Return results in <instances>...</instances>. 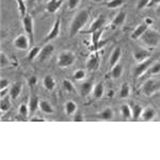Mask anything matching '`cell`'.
Returning <instances> with one entry per match:
<instances>
[{"mask_svg": "<svg viewBox=\"0 0 160 160\" xmlns=\"http://www.w3.org/2000/svg\"><path fill=\"white\" fill-rule=\"evenodd\" d=\"M156 4H160V0H151L148 3V7H153L156 6Z\"/></svg>", "mask_w": 160, "mask_h": 160, "instance_id": "cell-47", "label": "cell"}, {"mask_svg": "<svg viewBox=\"0 0 160 160\" xmlns=\"http://www.w3.org/2000/svg\"><path fill=\"white\" fill-rule=\"evenodd\" d=\"M11 96H6L3 98H1V102H0V110L2 112H7V111L10 110L11 108Z\"/></svg>", "mask_w": 160, "mask_h": 160, "instance_id": "cell-29", "label": "cell"}, {"mask_svg": "<svg viewBox=\"0 0 160 160\" xmlns=\"http://www.w3.org/2000/svg\"><path fill=\"white\" fill-rule=\"evenodd\" d=\"M123 3H124V0H110L107 3V7L109 9H118L121 6H123Z\"/></svg>", "mask_w": 160, "mask_h": 160, "instance_id": "cell-35", "label": "cell"}, {"mask_svg": "<svg viewBox=\"0 0 160 160\" xmlns=\"http://www.w3.org/2000/svg\"><path fill=\"white\" fill-rule=\"evenodd\" d=\"M8 93H10V89H9V88H6V89H1V90H0V96H1V98L6 97L7 95H8Z\"/></svg>", "mask_w": 160, "mask_h": 160, "instance_id": "cell-45", "label": "cell"}, {"mask_svg": "<svg viewBox=\"0 0 160 160\" xmlns=\"http://www.w3.org/2000/svg\"><path fill=\"white\" fill-rule=\"evenodd\" d=\"M60 31H61V19H60V17H58V18L56 19L55 24H53L52 28H51V30L48 32V34L46 35L44 41H45L46 43H48L49 41L55 40V38H57L60 35Z\"/></svg>", "mask_w": 160, "mask_h": 160, "instance_id": "cell-8", "label": "cell"}, {"mask_svg": "<svg viewBox=\"0 0 160 160\" xmlns=\"http://www.w3.org/2000/svg\"><path fill=\"white\" fill-rule=\"evenodd\" d=\"M160 90V80L155 78H149L143 83L141 88V92L145 96H152Z\"/></svg>", "mask_w": 160, "mask_h": 160, "instance_id": "cell-3", "label": "cell"}, {"mask_svg": "<svg viewBox=\"0 0 160 160\" xmlns=\"http://www.w3.org/2000/svg\"><path fill=\"white\" fill-rule=\"evenodd\" d=\"M30 121L31 122H44V118H38V117H32L30 118Z\"/></svg>", "mask_w": 160, "mask_h": 160, "instance_id": "cell-46", "label": "cell"}, {"mask_svg": "<svg viewBox=\"0 0 160 160\" xmlns=\"http://www.w3.org/2000/svg\"><path fill=\"white\" fill-rule=\"evenodd\" d=\"M126 17H127V15H126V13L124 12V11L118 12V15L114 17V18H113L112 22H111L112 27H113V28H115V27H118V26H122V25L124 24V22H125Z\"/></svg>", "mask_w": 160, "mask_h": 160, "instance_id": "cell-21", "label": "cell"}, {"mask_svg": "<svg viewBox=\"0 0 160 160\" xmlns=\"http://www.w3.org/2000/svg\"><path fill=\"white\" fill-rule=\"evenodd\" d=\"M43 86L47 91H52L56 88V81H55V79H53V77L50 76V75H47V76L44 77Z\"/></svg>", "mask_w": 160, "mask_h": 160, "instance_id": "cell-22", "label": "cell"}, {"mask_svg": "<svg viewBox=\"0 0 160 160\" xmlns=\"http://www.w3.org/2000/svg\"><path fill=\"white\" fill-rule=\"evenodd\" d=\"M7 65H9V58L4 55V52L1 51V53H0V66L3 68H6Z\"/></svg>", "mask_w": 160, "mask_h": 160, "instance_id": "cell-39", "label": "cell"}, {"mask_svg": "<svg viewBox=\"0 0 160 160\" xmlns=\"http://www.w3.org/2000/svg\"><path fill=\"white\" fill-rule=\"evenodd\" d=\"M102 32L104 30L100 29V30H97L95 32L92 33V43H93V51H97L100 48V38H102Z\"/></svg>", "mask_w": 160, "mask_h": 160, "instance_id": "cell-13", "label": "cell"}, {"mask_svg": "<svg viewBox=\"0 0 160 160\" xmlns=\"http://www.w3.org/2000/svg\"><path fill=\"white\" fill-rule=\"evenodd\" d=\"M145 22V24L146 25H148V26H152V25H153V19H152V18H148V17H146V18H145V22Z\"/></svg>", "mask_w": 160, "mask_h": 160, "instance_id": "cell-48", "label": "cell"}, {"mask_svg": "<svg viewBox=\"0 0 160 160\" xmlns=\"http://www.w3.org/2000/svg\"><path fill=\"white\" fill-rule=\"evenodd\" d=\"M152 64H153V60L152 59H148L145 61L139 62L135 69H133V76H135V78H140L142 75L145 74L148 71V68H151Z\"/></svg>", "mask_w": 160, "mask_h": 160, "instance_id": "cell-6", "label": "cell"}, {"mask_svg": "<svg viewBox=\"0 0 160 160\" xmlns=\"http://www.w3.org/2000/svg\"><path fill=\"white\" fill-rule=\"evenodd\" d=\"M28 106H29V111L31 114L34 113L38 110V108H40V99L35 94H31Z\"/></svg>", "mask_w": 160, "mask_h": 160, "instance_id": "cell-20", "label": "cell"}, {"mask_svg": "<svg viewBox=\"0 0 160 160\" xmlns=\"http://www.w3.org/2000/svg\"><path fill=\"white\" fill-rule=\"evenodd\" d=\"M130 95V87L128 83H123L122 87H121V90H120V97L122 99H125L127 98L128 96Z\"/></svg>", "mask_w": 160, "mask_h": 160, "instance_id": "cell-30", "label": "cell"}, {"mask_svg": "<svg viewBox=\"0 0 160 160\" xmlns=\"http://www.w3.org/2000/svg\"><path fill=\"white\" fill-rule=\"evenodd\" d=\"M18 113H19V115L22 118H26L29 115V113H30V111H29V106L28 105H25V104H22L19 106V108H18Z\"/></svg>", "mask_w": 160, "mask_h": 160, "instance_id": "cell-34", "label": "cell"}, {"mask_svg": "<svg viewBox=\"0 0 160 160\" xmlns=\"http://www.w3.org/2000/svg\"><path fill=\"white\" fill-rule=\"evenodd\" d=\"M121 57H122V50H121L120 47L114 48V50L112 51L110 58H109V66L110 68H113L114 65H117L120 61Z\"/></svg>", "mask_w": 160, "mask_h": 160, "instance_id": "cell-15", "label": "cell"}, {"mask_svg": "<svg viewBox=\"0 0 160 160\" xmlns=\"http://www.w3.org/2000/svg\"><path fill=\"white\" fill-rule=\"evenodd\" d=\"M10 86V81L6 78H1L0 80V90L1 89H6V88H9Z\"/></svg>", "mask_w": 160, "mask_h": 160, "instance_id": "cell-43", "label": "cell"}, {"mask_svg": "<svg viewBox=\"0 0 160 160\" xmlns=\"http://www.w3.org/2000/svg\"><path fill=\"white\" fill-rule=\"evenodd\" d=\"M63 4V0H49L46 6V11L49 14H55Z\"/></svg>", "mask_w": 160, "mask_h": 160, "instance_id": "cell-12", "label": "cell"}, {"mask_svg": "<svg viewBox=\"0 0 160 160\" xmlns=\"http://www.w3.org/2000/svg\"><path fill=\"white\" fill-rule=\"evenodd\" d=\"M131 110H132V118L133 120H138L139 118H141V114H142V112H143V108H142L140 105H138V104L132 105Z\"/></svg>", "mask_w": 160, "mask_h": 160, "instance_id": "cell-32", "label": "cell"}, {"mask_svg": "<svg viewBox=\"0 0 160 160\" xmlns=\"http://www.w3.org/2000/svg\"><path fill=\"white\" fill-rule=\"evenodd\" d=\"M93 2H96V3H99V2H102V0H92Z\"/></svg>", "mask_w": 160, "mask_h": 160, "instance_id": "cell-50", "label": "cell"}, {"mask_svg": "<svg viewBox=\"0 0 160 160\" xmlns=\"http://www.w3.org/2000/svg\"><path fill=\"white\" fill-rule=\"evenodd\" d=\"M89 12L87 10H81L75 15V17L72 20V24L69 26V35L74 37L77 33L80 32L87 25L88 20H89Z\"/></svg>", "mask_w": 160, "mask_h": 160, "instance_id": "cell-1", "label": "cell"}, {"mask_svg": "<svg viewBox=\"0 0 160 160\" xmlns=\"http://www.w3.org/2000/svg\"><path fill=\"white\" fill-rule=\"evenodd\" d=\"M83 120H84L83 115H82L80 112H76L74 114V118H73L74 122H83Z\"/></svg>", "mask_w": 160, "mask_h": 160, "instance_id": "cell-42", "label": "cell"}, {"mask_svg": "<svg viewBox=\"0 0 160 160\" xmlns=\"http://www.w3.org/2000/svg\"><path fill=\"white\" fill-rule=\"evenodd\" d=\"M121 114H122V117L124 118H126V120H130V118H132V110H131V107L129 105H126L124 104L121 106Z\"/></svg>", "mask_w": 160, "mask_h": 160, "instance_id": "cell-25", "label": "cell"}, {"mask_svg": "<svg viewBox=\"0 0 160 160\" xmlns=\"http://www.w3.org/2000/svg\"><path fill=\"white\" fill-rule=\"evenodd\" d=\"M53 50H55V47H53L52 44H46L43 48H41V51H40V55L38 57V60L41 61V62H45L46 60L50 58L53 53Z\"/></svg>", "mask_w": 160, "mask_h": 160, "instance_id": "cell-9", "label": "cell"}, {"mask_svg": "<svg viewBox=\"0 0 160 160\" xmlns=\"http://www.w3.org/2000/svg\"><path fill=\"white\" fill-rule=\"evenodd\" d=\"M160 73V63L159 62H155L151 65V68H148V74L149 75H156Z\"/></svg>", "mask_w": 160, "mask_h": 160, "instance_id": "cell-36", "label": "cell"}, {"mask_svg": "<svg viewBox=\"0 0 160 160\" xmlns=\"http://www.w3.org/2000/svg\"><path fill=\"white\" fill-rule=\"evenodd\" d=\"M122 74H123V66L121 65V64L118 63L117 65H114L113 68H111V77H112L113 79L121 78Z\"/></svg>", "mask_w": 160, "mask_h": 160, "instance_id": "cell-28", "label": "cell"}, {"mask_svg": "<svg viewBox=\"0 0 160 160\" xmlns=\"http://www.w3.org/2000/svg\"><path fill=\"white\" fill-rule=\"evenodd\" d=\"M98 118L105 121H111L114 118V112H113V110L111 108H106L105 110H102L98 114Z\"/></svg>", "mask_w": 160, "mask_h": 160, "instance_id": "cell-26", "label": "cell"}, {"mask_svg": "<svg viewBox=\"0 0 160 160\" xmlns=\"http://www.w3.org/2000/svg\"><path fill=\"white\" fill-rule=\"evenodd\" d=\"M38 82V78L35 76H31L29 79H28V84H29L30 87H34L35 84H37Z\"/></svg>", "mask_w": 160, "mask_h": 160, "instance_id": "cell-44", "label": "cell"}, {"mask_svg": "<svg viewBox=\"0 0 160 160\" xmlns=\"http://www.w3.org/2000/svg\"><path fill=\"white\" fill-rule=\"evenodd\" d=\"M156 14L158 15V16H160V4L158 6V8L156 9Z\"/></svg>", "mask_w": 160, "mask_h": 160, "instance_id": "cell-49", "label": "cell"}, {"mask_svg": "<svg viewBox=\"0 0 160 160\" xmlns=\"http://www.w3.org/2000/svg\"><path fill=\"white\" fill-rule=\"evenodd\" d=\"M40 109L42 112L46 113V114H52L53 108L47 100H40Z\"/></svg>", "mask_w": 160, "mask_h": 160, "instance_id": "cell-27", "label": "cell"}, {"mask_svg": "<svg viewBox=\"0 0 160 160\" xmlns=\"http://www.w3.org/2000/svg\"><path fill=\"white\" fill-rule=\"evenodd\" d=\"M99 63H100V57L99 53L97 51H94L91 56L89 57L87 61V68L89 71H96L99 68Z\"/></svg>", "mask_w": 160, "mask_h": 160, "instance_id": "cell-10", "label": "cell"}, {"mask_svg": "<svg viewBox=\"0 0 160 160\" xmlns=\"http://www.w3.org/2000/svg\"><path fill=\"white\" fill-rule=\"evenodd\" d=\"M105 93V88H104V84L102 83H97L95 84L94 88H93V97L96 99H99L102 97V95H104Z\"/></svg>", "mask_w": 160, "mask_h": 160, "instance_id": "cell-24", "label": "cell"}, {"mask_svg": "<svg viewBox=\"0 0 160 160\" xmlns=\"http://www.w3.org/2000/svg\"><path fill=\"white\" fill-rule=\"evenodd\" d=\"M22 83H20V82H15V83L13 84L11 88H10L9 95L11 96V98L13 100L18 98L19 94L22 93Z\"/></svg>", "mask_w": 160, "mask_h": 160, "instance_id": "cell-17", "label": "cell"}, {"mask_svg": "<svg viewBox=\"0 0 160 160\" xmlns=\"http://www.w3.org/2000/svg\"><path fill=\"white\" fill-rule=\"evenodd\" d=\"M64 111H65L66 115H68V117L74 115L77 112V104L73 100H68L64 106Z\"/></svg>", "mask_w": 160, "mask_h": 160, "instance_id": "cell-23", "label": "cell"}, {"mask_svg": "<svg viewBox=\"0 0 160 160\" xmlns=\"http://www.w3.org/2000/svg\"><path fill=\"white\" fill-rule=\"evenodd\" d=\"M84 77H86V72H84L83 69H77V71L74 73L75 80H78V81H80V80H83Z\"/></svg>", "mask_w": 160, "mask_h": 160, "instance_id": "cell-38", "label": "cell"}, {"mask_svg": "<svg viewBox=\"0 0 160 160\" xmlns=\"http://www.w3.org/2000/svg\"><path fill=\"white\" fill-rule=\"evenodd\" d=\"M80 0H68V6L69 10H74L79 6Z\"/></svg>", "mask_w": 160, "mask_h": 160, "instance_id": "cell-40", "label": "cell"}, {"mask_svg": "<svg viewBox=\"0 0 160 160\" xmlns=\"http://www.w3.org/2000/svg\"><path fill=\"white\" fill-rule=\"evenodd\" d=\"M151 0H139L138 4H137V9L138 10H142L145 7H148V3Z\"/></svg>", "mask_w": 160, "mask_h": 160, "instance_id": "cell-41", "label": "cell"}, {"mask_svg": "<svg viewBox=\"0 0 160 160\" xmlns=\"http://www.w3.org/2000/svg\"><path fill=\"white\" fill-rule=\"evenodd\" d=\"M155 117H156V111H155L154 108L152 107H146L143 109V112L141 114V118L143 121H152L154 120Z\"/></svg>", "mask_w": 160, "mask_h": 160, "instance_id": "cell-18", "label": "cell"}, {"mask_svg": "<svg viewBox=\"0 0 160 160\" xmlns=\"http://www.w3.org/2000/svg\"><path fill=\"white\" fill-rule=\"evenodd\" d=\"M149 57H151V52L145 49H138L135 50V52H133V58L138 63L148 60V59H149Z\"/></svg>", "mask_w": 160, "mask_h": 160, "instance_id": "cell-16", "label": "cell"}, {"mask_svg": "<svg viewBox=\"0 0 160 160\" xmlns=\"http://www.w3.org/2000/svg\"><path fill=\"white\" fill-rule=\"evenodd\" d=\"M141 42L145 46L148 47H157L160 43V33L153 28H148V30L143 33V35L140 38Z\"/></svg>", "mask_w": 160, "mask_h": 160, "instance_id": "cell-2", "label": "cell"}, {"mask_svg": "<svg viewBox=\"0 0 160 160\" xmlns=\"http://www.w3.org/2000/svg\"><path fill=\"white\" fill-rule=\"evenodd\" d=\"M93 88H94V84H93L92 81H86L82 84H80V94H81V96L87 97L92 92Z\"/></svg>", "mask_w": 160, "mask_h": 160, "instance_id": "cell-19", "label": "cell"}, {"mask_svg": "<svg viewBox=\"0 0 160 160\" xmlns=\"http://www.w3.org/2000/svg\"><path fill=\"white\" fill-rule=\"evenodd\" d=\"M62 84H63V88H64V90H65L66 92H73L75 90L73 82H72L71 80H68V79H64L63 82H62Z\"/></svg>", "mask_w": 160, "mask_h": 160, "instance_id": "cell-37", "label": "cell"}, {"mask_svg": "<svg viewBox=\"0 0 160 160\" xmlns=\"http://www.w3.org/2000/svg\"><path fill=\"white\" fill-rule=\"evenodd\" d=\"M22 27L25 29L26 34L29 37L30 42L33 43V40H34V22H33V18L31 15L27 14L22 18Z\"/></svg>", "mask_w": 160, "mask_h": 160, "instance_id": "cell-5", "label": "cell"}, {"mask_svg": "<svg viewBox=\"0 0 160 160\" xmlns=\"http://www.w3.org/2000/svg\"><path fill=\"white\" fill-rule=\"evenodd\" d=\"M17 2V7H18V12H19V15L22 18L27 15V7H26V3H25V0H16Z\"/></svg>", "mask_w": 160, "mask_h": 160, "instance_id": "cell-33", "label": "cell"}, {"mask_svg": "<svg viewBox=\"0 0 160 160\" xmlns=\"http://www.w3.org/2000/svg\"><path fill=\"white\" fill-rule=\"evenodd\" d=\"M40 51H41V48L38 47V46L31 48L30 51L28 52V55H27V60L29 62H32L35 58H38V55H40Z\"/></svg>", "mask_w": 160, "mask_h": 160, "instance_id": "cell-31", "label": "cell"}, {"mask_svg": "<svg viewBox=\"0 0 160 160\" xmlns=\"http://www.w3.org/2000/svg\"><path fill=\"white\" fill-rule=\"evenodd\" d=\"M105 24H106V18H105L104 16L97 17V18L91 24V26H90V28H89V30H88L87 32L88 33H93V32H95V31H97V30L102 29V28H104V26H105Z\"/></svg>", "mask_w": 160, "mask_h": 160, "instance_id": "cell-11", "label": "cell"}, {"mask_svg": "<svg viewBox=\"0 0 160 160\" xmlns=\"http://www.w3.org/2000/svg\"><path fill=\"white\" fill-rule=\"evenodd\" d=\"M148 27H149V26L146 25L145 22H143V24H140L135 29V31L131 33V35H130L131 40H140V38L142 37V35H143V33L145 32L146 30H148Z\"/></svg>", "mask_w": 160, "mask_h": 160, "instance_id": "cell-14", "label": "cell"}, {"mask_svg": "<svg viewBox=\"0 0 160 160\" xmlns=\"http://www.w3.org/2000/svg\"><path fill=\"white\" fill-rule=\"evenodd\" d=\"M75 60H76V56L72 51H64L59 56L58 65L60 68H68V66L73 65Z\"/></svg>", "mask_w": 160, "mask_h": 160, "instance_id": "cell-4", "label": "cell"}, {"mask_svg": "<svg viewBox=\"0 0 160 160\" xmlns=\"http://www.w3.org/2000/svg\"><path fill=\"white\" fill-rule=\"evenodd\" d=\"M30 45V38L27 34H20L14 40V47L18 50H27Z\"/></svg>", "mask_w": 160, "mask_h": 160, "instance_id": "cell-7", "label": "cell"}]
</instances>
